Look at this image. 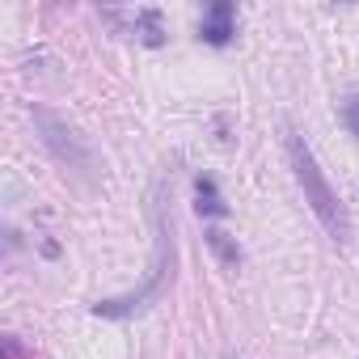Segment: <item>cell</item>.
I'll use <instances>...</instances> for the list:
<instances>
[{
	"label": "cell",
	"mask_w": 359,
	"mask_h": 359,
	"mask_svg": "<svg viewBox=\"0 0 359 359\" xmlns=\"http://www.w3.org/2000/svg\"><path fill=\"white\" fill-rule=\"evenodd\" d=\"M152 229H156V250H152L148 279H144L135 292H127V296L97 300V304H93L97 317H135V313H144V309L169 287V279H173V220H169V212H165V195H161V187L152 191Z\"/></svg>",
	"instance_id": "obj_1"
},
{
	"label": "cell",
	"mask_w": 359,
	"mask_h": 359,
	"mask_svg": "<svg viewBox=\"0 0 359 359\" xmlns=\"http://www.w3.org/2000/svg\"><path fill=\"white\" fill-rule=\"evenodd\" d=\"M287 161H292V173H296V182L304 191V203L313 208V216L321 220V229L334 241H346L351 237L346 212H342V203H338V195L330 187V177L321 173V165H317V156H313V148H309V140L300 131H287Z\"/></svg>",
	"instance_id": "obj_2"
},
{
	"label": "cell",
	"mask_w": 359,
	"mask_h": 359,
	"mask_svg": "<svg viewBox=\"0 0 359 359\" xmlns=\"http://www.w3.org/2000/svg\"><path fill=\"white\" fill-rule=\"evenodd\" d=\"M34 127H39L47 152H51L64 169H72V173H81V177H93V173H97L93 148L85 144V135H81L64 114H55V110H47V106H34Z\"/></svg>",
	"instance_id": "obj_3"
},
{
	"label": "cell",
	"mask_w": 359,
	"mask_h": 359,
	"mask_svg": "<svg viewBox=\"0 0 359 359\" xmlns=\"http://www.w3.org/2000/svg\"><path fill=\"white\" fill-rule=\"evenodd\" d=\"M237 34V9L229 5V0H216V5L203 9V22H199V39L208 47H229Z\"/></svg>",
	"instance_id": "obj_4"
},
{
	"label": "cell",
	"mask_w": 359,
	"mask_h": 359,
	"mask_svg": "<svg viewBox=\"0 0 359 359\" xmlns=\"http://www.w3.org/2000/svg\"><path fill=\"white\" fill-rule=\"evenodd\" d=\"M195 208H199V216H208V220L229 216V203H224V195H220V187H216L212 173H199V177H195Z\"/></svg>",
	"instance_id": "obj_5"
},
{
	"label": "cell",
	"mask_w": 359,
	"mask_h": 359,
	"mask_svg": "<svg viewBox=\"0 0 359 359\" xmlns=\"http://www.w3.org/2000/svg\"><path fill=\"white\" fill-rule=\"evenodd\" d=\"M135 34L148 43V47H161L165 43V18H161V9H135Z\"/></svg>",
	"instance_id": "obj_6"
},
{
	"label": "cell",
	"mask_w": 359,
	"mask_h": 359,
	"mask_svg": "<svg viewBox=\"0 0 359 359\" xmlns=\"http://www.w3.org/2000/svg\"><path fill=\"white\" fill-rule=\"evenodd\" d=\"M203 237H208L212 254H216V258H220L224 266H233V271L241 266V245H237V237H233V233H224V229H208Z\"/></svg>",
	"instance_id": "obj_7"
},
{
	"label": "cell",
	"mask_w": 359,
	"mask_h": 359,
	"mask_svg": "<svg viewBox=\"0 0 359 359\" xmlns=\"http://www.w3.org/2000/svg\"><path fill=\"white\" fill-rule=\"evenodd\" d=\"M342 118H346L351 135L359 140V93H355V97H346V106H342Z\"/></svg>",
	"instance_id": "obj_8"
},
{
	"label": "cell",
	"mask_w": 359,
	"mask_h": 359,
	"mask_svg": "<svg viewBox=\"0 0 359 359\" xmlns=\"http://www.w3.org/2000/svg\"><path fill=\"white\" fill-rule=\"evenodd\" d=\"M5 359H22V346H18V338H13V334L5 338Z\"/></svg>",
	"instance_id": "obj_9"
},
{
	"label": "cell",
	"mask_w": 359,
	"mask_h": 359,
	"mask_svg": "<svg viewBox=\"0 0 359 359\" xmlns=\"http://www.w3.org/2000/svg\"><path fill=\"white\" fill-rule=\"evenodd\" d=\"M224 359H233V355H224Z\"/></svg>",
	"instance_id": "obj_10"
}]
</instances>
